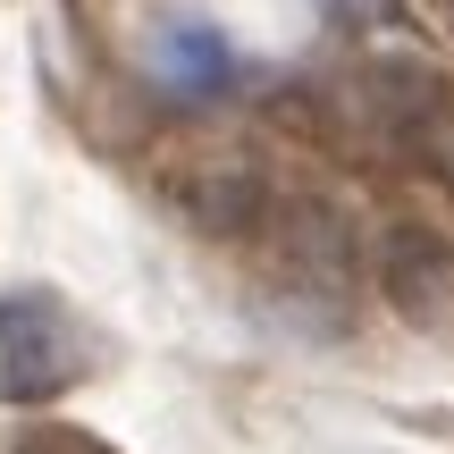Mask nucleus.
<instances>
[{
	"mask_svg": "<svg viewBox=\"0 0 454 454\" xmlns=\"http://www.w3.org/2000/svg\"><path fill=\"white\" fill-rule=\"evenodd\" d=\"M93 371V337L51 286L0 294V395L9 404H51Z\"/></svg>",
	"mask_w": 454,
	"mask_h": 454,
	"instance_id": "obj_1",
	"label": "nucleus"
},
{
	"mask_svg": "<svg viewBox=\"0 0 454 454\" xmlns=\"http://www.w3.org/2000/svg\"><path fill=\"white\" fill-rule=\"evenodd\" d=\"M446 9H454V0H446Z\"/></svg>",
	"mask_w": 454,
	"mask_h": 454,
	"instance_id": "obj_4",
	"label": "nucleus"
},
{
	"mask_svg": "<svg viewBox=\"0 0 454 454\" xmlns=\"http://www.w3.org/2000/svg\"><path fill=\"white\" fill-rule=\"evenodd\" d=\"M152 76L168 84L177 101H219L227 84H236V51H227L219 26H160L152 34Z\"/></svg>",
	"mask_w": 454,
	"mask_h": 454,
	"instance_id": "obj_2",
	"label": "nucleus"
},
{
	"mask_svg": "<svg viewBox=\"0 0 454 454\" xmlns=\"http://www.w3.org/2000/svg\"><path fill=\"white\" fill-rule=\"evenodd\" d=\"M9 454H110V446H101L93 429H26Z\"/></svg>",
	"mask_w": 454,
	"mask_h": 454,
	"instance_id": "obj_3",
	"label": "nucleus"
}]
</instances>
